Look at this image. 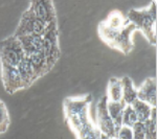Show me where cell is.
I'll list each match as a JSON object with an SVG mask.
<instances>
[{"label": "cell", "mask_w": 157, "mask_h": 139, "mask_svg": "<svg viewBox=\"0 0 157 139\" xmlns=\"http://www.w3.org/2000/svg\"><path fill=\"white\" fill-rule=\"evenodd\" d=\"M116 139H133L132 129L123 126L116 134Z\"/></svg>", "instance_id": "603a6c76"}, {"label": "cell", "mask_w": 157, "mask_h": 139, "mask_svg": "<svg viewBox=\"0 0 157 139\" xmlns=\"http://www.w3.org/2000/svg\"><path fill=\"white\" fill-rule=\"evenodd\" d=\"M107 102L108 98L106 95L98 100L97 105V127L101 131L102 134H105L111 139L116 138V132L114 123L111 119L110 115H109L108 109H107Z\"/></svg>", "instance_id": "52a82bcc"}, {"label": "cell", "mask_w": 157, "mask_h": 139, "mask_svg": "<svg viewBox=\"0 0 157 139\" xmlns=\"http://www.w3.org/2000/svg\"><path fill=\"white\" fill-rule=\"evenodd\" d=\"M121 80L123 85V100L126 105H132L137 100V92L133 86L132 80L129 77H124Z\"/></svg>", "instance_id": "e0dca14e"}, {"label": "cell", "mask_w": 157, "mask_h": 139, "mask_svg": "<svg viewBox=\"0 0 157 139\" xmlns=\"http://www.w3.org/2000/svg\"><path fill=\"white\" fill-rule=\"evenodd\" d=\"M29 9H32L38 19H40L46 24H49L50 22L57 20L56 9L52 1H49V0L33 1L29 6Z\"/></svg>", "instance_id": "9c48e42d"}, {"label": "cell", "mask_w": 157, "mask_h": 139, "mask_svg": "<svg viewBox=\"0 0 157 139\" xmlns=\"http://www.w3.org/2000/svg\"><path fill=\"white\" fill-rule=\"evenodd\" d=\"M42 51L44 54L47 67L52 70L56 63L61 57V50L59 45V29H58L57 20L47 24L46 30L42 36Z\"/></svg>", "instance_id": "277c9868"}, {"label": "cell", "mask_w": 157, "mask_h": 139, "mask_svg": "<svg viewBox=\"0 0 157 139\" xmlns=\"http://www.w3.org/2000/svg\"><path fill=\"white\" fill-rule=\"evenodd\" d=\"M10 125V115L7 112L6 106L0 100V131L4 133Z\"/></svg>", "instance_id": "44dd1931"}, {"label": "cell", "mask_w": 157, "mask_h": 139, "mask_svg": "<svg viewBox=\"0 0 157 139\" xmlns=\"http://www.w3.org/2000/svg\"><path fill=\"white\" fill-rule=\"evenodd\" d=\"M156 119H157L156 107H152L150 118L144 123L145 125L146 139H156Z\"/></svg>", "instance_id": "d6986e66"}, {"label": "cell", "mask_w": 157, "mask_h": 139, "mask_svg": "<svg viewBox=\"0 0 157 139\" xmlns=\"http://www.w3.org/2000/svg\"><path fill=\"white\" fill-rule=\"evenodd\" d=\"M137 92V100H143L146 103L150 105L151 107H156V77H148L145 82L141 84L140 87L136 90Z\"/></svg>", "instance_id": "8fae6325"}, {"label": "cell", "mask_w": 157, "mask_h": 139, "mask_svg": "<svg viewBox=\"0 0 157 139\" xmlns=\"http://www.w3.org/2000/svg\"><path fill=\"white\" fill-rule=\"evenodd\" d=\"M127 18L131 23L136 26V28L141 30L145 35L147 40L152 45H156V32L155 24L157 18L156 2L152 1L148 7H144L141 9H132L127 15Z\"/></svg>", "instance_id": "7a4b0ae2"}, {"label": "cell", "mask_w": 157, "mask_h": 139, "mask_svg": "<svg viewBox=\"0 0 157 139\" xmlns=\"http://www.w3.org/2000/svg\"><path fill=\"white\" fill-rule=\"evenodd\" d=\"M1 133H2V132H1V131H0V134H1Z\"/></svg>", "instance_id": "d4e9b609"}, {"label": "cell", "mask_w": 157, "mask_h": 139, "mask_svg": "<svg viewBox=\"0 0 157 139\" xmlns=\"http://www.w3.org/2000/svg\"><path fill=\"white\" fill-rule=\"evenodd\" d=\"M130 23L127 16L118 9H114L108 15V17L98 25V32H117L123 29Z\"/></svg>", "instance_id": "30bf717a"}, {"label": "cell", "mask_w": 157, "mask_h": 139, "mask_svg": "<svg viewBox=\"0 0 157 139\" xmlns=\"http://www.w3.org/2000/svg\"><path fill=\"white\" fill-rule=\"evenodd\" d=\"M1 79L4 89L10 94L25 89L23 82H22L18 70H17V67L9 65L4 62H1Z\"/></svg>", "instance_id": "ba28073f"}, {"label": "cell", "mask_w": 157, "mask_h": 139, "mask_svg": "<svg viewBox=\"0 0 157 139\" xmlns=\"http://www.w3.org/2000/svg\"><path fill=\"white\" fill-rule=\"evenodd\" d=\"M131 107L133 108L134 112H135L138 122L145 123L146 121L150 118L151 110H152V107L150 105L146 103L145 102H143V100H136L135 102L131 105Z\"/></svg>", "instance_id": "ac0fdd59"}, {"label": "cell", "mask_w": 157, "mask_h": 139, "mask_svg": "<svg viewBox=\"0 0 157 139\" xmlns=\"http://www.w3.org/2000/svg\"><path fill=\"white\" fill-rule=\"evenodd\" d=\"M101 139H111V138L108 137V136L105 135V134H102V136H101Z\"/></svg>", "instance_id": "cb8c5ba5"}, {"label": "cell", "mask_w": 157, "mask_h": 139, "mask_svg": "<svg viewBox=\"0 0 157 139\" xmlns=\"http://www.w3.org/2000/svg\"><path fill=\"white\" fill-rule=\"evenodd\" d=\"M126 107V103L123 100L121 102H107V109L110 115L111 119H112L116 132L123 127V112Z\"/></svg>", "instance_id": "5bb4252c"}, {"label": "cell", "mask_w": 157, "mask_h": 139, "mask_svg": "<svg viewBox=\"0 0 157 139\" xmlns=\"http://www.w3.org/2000/svg\"><path fill=\"white\" fill-rule=\"evenodd\" d=\"M106 96L110 102H121L123 100V85L121 79L111 77L109 80Z\"/></svg>", "instance_id": "2e32d148"}, {"label": "cell", "mask_w": 157, "mask_h": 139, "mask_svg": "<svg viewBox=\"0 0 157 139\" xmlns=\"http://www.w3.org/2000/svg\"><path fill=\"white\" fill-rule=\"evenodd\" d=\"M23 57L24 52L18 38L10 36L0 42V62L17 67Z\"/></svg>", "instance_id": "8992f818"}, {"label": "cell", "mask_w": 157, "mask_h": 139, "mask_svg": "<svg viewBox=\"0 0 157 139\" xmlns=\"http://www.w3.org/2000/svg\"><path fill=\"white\" fill-rule=\"evenodd\" d=\"M20 44H21L22 50L24 52L25 57L35 54L37 51L42 50V36L39 35H26L18 38Z\"/></svg>", "instance_id": "7c38bea8"}, {"label": "cell", "mask_w": 157, "mask_h": 139, "mask_svg": "<svg viewBox=\"0 0 157 139\" xmlns=\"http://www.w3.org/2000/svg\"><path fill=\"white\" fill-rule=\"evenodd\" d=\"M136 29L135 25L130 22L127 26L117 32H98V36L111 48L120 50L124 54H129L134 47L132 36Z\"/></svg>", "instance_id": "3957f363"}, {"label": "cell", "mask_w": 157, "mask_h": 139, "mask_svg": "<svg viewBox=\"0 0 157 139\" xmlns=\"http://www.w3.org/2000/svg\"><path fill=\"white\" fill-rule=\"evenodd\" d=\"M136 122H137V117L133 108L131 107V105H126L123 112V126L132 129Z\"/></svg>", "instance_id": "ffe728a7"}, {"label": "cell", "mask_w": 157, "mask_h": 139, "mask_svg": "<svg viewBox=\"0 0 157 139\" xmlns=\"http://www.w3.org/2000/svg\"><path fill=\"white\" fill-rule=\"evenodd\" d=\"M27 58H29L30 64H32V67L34 69V72L36 74L37 79L43 77V75H45L46 73L50 71L48 67H47L46 60H45L44 54H43L42 50L35 52V54L29 55Z\"/></svg>", "instance_id": "9a60e30c"}, {"label": "cell", "mask_w": 157, "mask_h": 139, "mask_svg": "<svg viewBox=\"0 0 157 139\" xmlns=\"http://www.w3.org/2000/svg\"><path fill=\"white\" fill-rule=\"evenodd\" d=\"M47 24L38 19L32 9H27L21 16L20 22L18 24L16 32L14 36L16 38H19L21 36H26V35H39L43 36L46 30Z\"/></svg>", "instance_id": "5b68a950"}, {"label": "cell", "mask_w": 157, "mask_h": 139, "mask_svg": "<svg viewBox=\"0 0 157 139\" xmlns=\"http://www.w3.org/2000/svg\"><path fill=\"white\" fill-rule=\"evenodd\" d=\"M113 139H116V138H113Z\"/></svg>", "instance_id": "484cf974"}, {"label": "cell", "mask_w": 157, "mask_h": 139, "mask_svg": "<svg viewBox=\"0 0 157 139\" xmlns=\"http://www.w3.org/2000/svg\"><path fill=\"white\" fill-rule=\"evenodd\" d=\"M133 139H146L145 136V125L143 122H136L132 127Z\"/></svg>", "instance_id": "7402d4cb"}, {"label": "cell", "mask_w": 157, "mask_h": 139, "mask_svg": "<svg viewBox=\"0 0 157 139\" xmlns=\"http://www.w3.org/2000/svg\"><path fill=\"white\" fill-rule=\"evenodd\" d=\"M92 95L67 97L63 102L65 120L78 139H101L102 133L90 118Z\"/></svg>", "instance_id": "6da1fadb"}, {"label": "cell", "mask_w": 157, "mask_h": 139, "mask_svg": "<svg viewBox=\"0 0 157 139\" xmlns=\"http://www.w3.org/2000/svg\"><path fill=\"white\" fill-rule=\"evenodd\" d=\"M17 70H18L20 77H21L22 82H23L25 88L30 87V86L38 80L36 74H35V72H34V69H33L29 58L25 57V55L23 57V59L20 61L19 64L17 65Z\"/></svg>", "instance_id": "4fadbf2b"}]
</instances>
